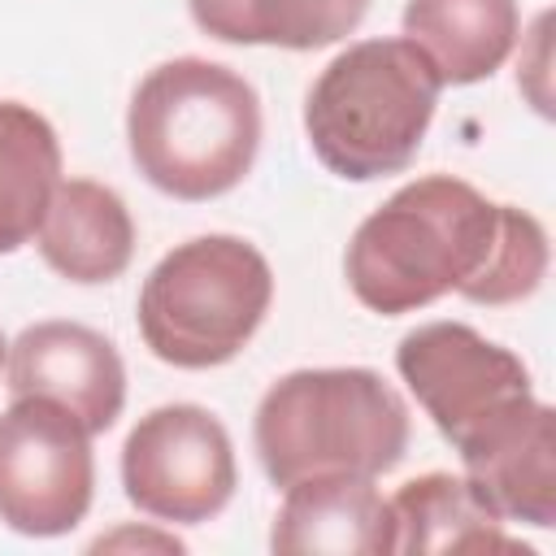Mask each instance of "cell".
<instances>
[{
  "label": "cell",
  "instance_id": "obj_1",
  "mask_svg": "<svg viewBox=\"0 0 556 556\" xmlns=\"http://www.w3.org/2000/svg\"><path fill=\"white\" fill-rule=\"evenodd\" d=\"M504 222L508 204L486 200L465 178H413L356 226L343 256L348 287L382 317L417 313L447 291L478 300L495 265Z\"/></svg>",
  "mask_w": 556,
  "mask_h": 556
},
{
  "label": "cell",
  "instance_id": "obj_2",
  "mask_svg": "<svg viewBox=\"0 0 556 556\" xmlns=\"http://www.w3.org/2000/svg\"><path fill=\"white\" fill-rule=\"evenodd\" d=\"M135 169L174 200L235 191L261 152L256 87L222 61L174 56L148 70L126 109Z\"/></svg>",
  "mask_w": 556,
  "mask_h": 556
},
{
  "label": "cell",
  "instance_id": "obj_3",
  "mask_svg": "<svg viewBox=\"0 0 556 556\" xmlns=\"http://www.w3.org/2000/svg\"><path fill=\"white\" fill-rule=\"evenodd\" d=\"M408 430L404 395L365 365L291 369L252 417L256 460L274 486L317 473L378 478L404 460Z\"/></svg>",
  "mask_w": 556,
  "mask_h": 556
},
{
  "label": "cell",
  "instance_id": "obj_4",
  "mask_svg": "<svg viewBox=\"0 0 556 556\" xmlns=\"http://www.w3.org/2000/svg\"><path fill=\"white\" fill-rule=\"evenodd\" d=\"M443 78L430 56L408 39L348 43L308 87L304 135L313 156L348 178L374 182L413 165Z\"/></svg>",
  "mask_w": 556,
  "mask_h": 556
},
{
  "label": "cell",
  "instance_id": "obj_5",
  "mask_svg": "<svg viewBox=\"0 0 556 556\" xmlns=\"http://www.w3.org/2000/svg\"><path fill=\"white\" fill-rule=\"evenodd\" d=\"M274 304L269 261L239 235H195L165 252L139 287V334L174 369L235 361Z\"/></svg>",
  "mask_w": 556,
  "mask_h": 556
},
{
  "label": "cell",
  "instance_id": "obj_6",
  "mask_svg": "<svg viewBox=\"0 0 556 556\" xmlns=\"http://www.w3.org/2000/svg\"><path fill=\"white\" fill-rule=\"evenodd\" d=\"M96 495L91 430L48 395L0 413V521L26 539L70 534Z\"/></svg>",
  "mask_w": 556,
  "mask_h": 556
},
{
  "label": "cell",
  "instance_id": "obj_7",
  "mask_svg": "<svg viewBox=\"0 0 556 556\" xmlns=\"http://www.w3.org/2000/svg\"><path fill=\"white\" fill-rule=\"evenodd\" d=\"M235 443L204 404H161L122 443L126 500L169 526H200L235 495Z\"/></svg>",
  "mask_w": 556,
  "mask_h": 556
},
{
  "label": "cell",
  "instance_id": "obj_8",
  "mask_svg": "<svg viewBox=\"0 0 556 556\" xmlns=\"http://www.w3.org/2000/svg\"><path fill=\"white\" fill-rule=\"evenodd\" d=\"M395 369L447 443L534 391L521 356L465 321H426L408 330L395 348Z\"/></svg>",
  "mask_w": 556,
  "mask_h": 556
},
{
  "label": "cell",
  "instance_id": "obj_9",
  "mask_svg": "<svg viewBox=\"0 0 556 556\" xmlns=\"http://www.w3.org/2000/svg\"><path fill=\"white\" fill-rule=\"evenodd\" d=\"M465 482L500 521L556 526V413L534 391L482 417L456 443Z\"/></svg>",
  "mask_w": 556,
  "mask_h": 556
},
{
  "label": "cell",
  "instance_id": "obj_10",
  "mask_svg": "<svg viewBox=\"0 0 556 556\" xmlns=\"http://www.w3.org/2000/svg\"><path fill=\"white\" fill-rule=\"evenodd\" d=\"M9 395H48L91 434H104L126 408V365L113 339L83 321H35L4 356Z\"/></svg>",
  "mask_w": 556,
  "mask_h": 556
},
{
  "label": "cell",
  "instance_id": "obj_11",
  "mask_svg": "<svg viewBox=\"0 0 556 556\" xmlns=\"http://www.w3.org/2000/svg\"><path fill=\"white\" fill-rule=\"evenodd\" d=\"M269 547L282 556H382L395 552L391 508L374 478L317 473L282 486Z\"/></svg>",
  "mask_w": 556,
  "mask_h": 556
},
{
  "label": "cell",
  "instance_id": "obj_12",
  "mask_svg": "<svg viewBox=\"0 0 556 556\" xmlns=\"http://www.w3.org/2000/svg\"><path fill=\"white\" fill-rule=\"evenodd\" d=\"M52 274L78 287L113 282L135 256V222L126 200L96 178H65L35 230Z\"/></svg>",
  "mask_w": 556,
  "mask_h": 556
},
{
  "label": "cell",
  "instance_id": "obj_13",
  "mask_svg": "<svg viewBox=\"0 0 556 556\" xmlns=\"http://www.w3.org/2000/svg\"><path fill=\"white\" fill-rule=\"evenodd\" d=\"M521 35L517 0H408L404 39L439 70L443 87L491 78Z\"/></svg>",
  "mask_w": 556,
  "mask_h": 556
},
{
  "label": "cell",
  "instance_id": "obj_14",
  "mask_svg": "<svg viewBox=\"0 0 556 556\" xmlns=\"http://www.w3.org/2000/svg\"><path fill=\"white\" fill-rule=\"evenodd\" d=\"M391 526H395V552H495V547H521L526 543L504 534V521L478 500V491L465 482V473H421L408 478L391 500Z\"/></svg>",
  "mask_w": 556,
  "mask_h": 556
},
{
  "label": "cell",
  "instance_id": "obj_15",
  "mask_svg": "<svg viewBox=\"0 0 556 556\" xmlns=\"http://www.w3.org/2000/svg\"><path fill=\"white\" fill-rule=\"evenodd\" d=\"M187 9L208 39L313 52L348 39L369 0H187Z\"/></svg>",
  "mask_w": 556,
  "mask_h": 556
},
{
  "label": "cell",
  "instance_id": "obj_16",
  "mask_svg": "<svg viewBox=\"0 0 556 556\" xmlns=\"http://www.w3.org/2000/svg\"><path fill=\"white\" fill-rule=\"evenodd\" d=\"M56 187L61 139L52 122L22 100H0V256L35 239Z\"/></svg>",
  "mask_w": 556,
  "mask_h": 556
},
{
  "label": "cell",
  "instance_id": "obj_17",
  "mask_svg": "<svg viewBox=\"0 0 556 556\" xmlns=\"http://www.w3.org/2000/svg\"><path fill=\"white\" fill-rule=\"evenodd\" d=\"M547 22H552V13H539L534 17V61L526 65L521 61V70H517V87L530 96V104L543 113V117H552V91H547Z\"/></svg>",
  "mask_w": 556,
  "mask_h": 556
},
{
  "label": "cell",
  "instance_id": "obj_18",
  "mask_svg": "<svg viewBox=\"0 0 556 556\" xmlns=\"http://www.w3.org/2000/svg\"><path fill=\"white\" fill-rule=\"evenodd\" d=\"M122 543H156V547H165V552H182V543L174 539V534H135V530H117V534H109V539H96L91 547L96 552H104V547H122Z\"/></svg>",
  "mask_w": 556,
  "mask_h": 556
},
{
  "label": "cell",
  "instance_id": "obj_19",
  "mask_svg": "<svg viewBox=\"0 0 556 556\" xmlns=\"http://www.w3.org/2000/svg\"><path fill=\"white\" fill-rule=\"evenodd\" d=\"M4 356H9V343H4V334H0V365H4Z\"/></svg>",
  "mask_w": 556,
  "mask_h": 556
}]
</instances>
